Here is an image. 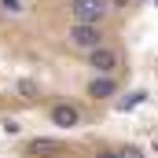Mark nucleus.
Instances as JSON below:
<instances>
[{
	"instance_id": "nucleus-1",
	"label": "nucleus",
	"mask_w": 158,
	"mask_h": 158,
	"mask_svg": "<svg viewBox=\"0 0 158 158\" xmlns=\"http://www.w3.org/2000/svg\"><path fill=\"white\" fill-rule=\"evenodd\" d=\"M70 44L92 52V48H103V33H99L96 22H74V26H70Z\"/></svg>"
},
{
	"instance_id": "nucleus-2",
	"label": "nucleus",
	"mask_w": 158,
	"mask_h": 158,
	"mask_svg": "<svg viewBox=\"0 0 158 158\" xmlns=\"http://www.w3.org/2000/svg\"><path fill=\"white\" fill-rule=\"evenodd\" d=\"M88 66H92L96 74L110 77V74L118 70V52H114V48H92V52H88Z\"/></svg>"
},
{
	"instance_id": "nucleus-3",
	"label": "nucleus",
	"mask_w": 158,
	"mask_h": 158,
	"mask_svg": "<svg viewBox=\"0 0 158 158\" xmlns=\"http://www.w3.org/2000/svg\"><path fill=\"white\" fill-rule=\"evenodd\" d=\"M70 11H74L77 22H99L103 11H107V4L103 0H70Z\"/></svg>"
},
{
	"instance_id": "nucleus-4",
	"label": "nucleus",
	"mask_w": 158,
	"mask_h": 158,
	"mask_svg": "<svg viewBox=\"0 0 158 158\" xmlns=\"http://www.w3.org/2000/svg\"><path fill=\"white\" fill-rule=\"evenodd\" d=\"M52 121H55L59 129H74L81 121V114H77V107H70V103H55V107H52Z\"/></svg>"
},
{
	"instance_id": "nucleus-5",
	"label": "nucleus",
	"mask_w": 158,
	"mask_h": 158,
	"mask_svg": "<svg viewBox=\"0 0 158 158\" xmlns=\"http://www.w3.org/2000/svg\"><path fill=\"white\" fill-rule=\"evenodd\" d=\"M30 155H37V158H52V155H59L63 147H59V140H48V136H37V140H30V147H26Z\"/></svg>"
},
{
	"instance_id": "nucleus-6",
	"label": "nucleus",
	"mask_w": 158,
	"mask_h": 158,
	"mask_svg": "<svg viewBox=\"0 0 158 158\" xmlns=\"http://www.w3.org/2000/svg\"><path fill=\"white\" fill-rule=\"evenodd\" d=\"M88 96H92V99H107V96H114V81H110V77H96L92 85H88Z\"/></svg>"
},
{
	"instance_id": "nucleus-7",
	"label": "nucleus",
	"mask_w": 158,
	"mask_h": 158,
	"mask_svg": "<svg viewBox=\"0 0 158 158\" xmlns=\"http://www.w3.org/2000/svg\"><path fill=\"white\" fill-rule=\"evenodd\" d=\"M15 92H19L22 99H37V85H33V81H19V85H15Z\"/></svg>"
},
{
	"instance_id": "nucleus-8",
	"label": "nucleus",
	"mask_w": 158,
	"mask_h": 158,
	"mask_svg": "<svg viewBox=\"0 0 158 158\" xmlns=\"http://www.w3.org/2000/svg\"><path fill=\"white\" fill-rule=\"evenodd\" d=\"M140 99H143V92H132V96H129V99H121V110H129V107H136V103H140Z\"/></svg>"
},
{
	"instance_id": "nucleus-9",
	"label": "nucleus",
	"mask_w": 158,
	"mask_h": 158,
	"mask_svg": "<svg viewBox=\"0 0 158 158\" xmlns=\"http://www.w3.org/2000/svg\"><path fill=\"white\" fill-rule=\"evenodd\" d=\"M118 155H121V158H143V151H140V147H121Z\"/></svg>"
},
{
	"instance_id": "nucleus-10",
	"label": "nucleus",
	"mask_w": 158,
	"mask_h": 158,
	"mask_svg": "<svg viewBox=\"0 0 158 158\" xmlns=\"http://www.w3.org/2000/svg\"><path fill=\"white\" fill-rule=\"evenodd\" d=\"M96 158H121V155H118V151H99Z\"/></svg>"
}]
</instances>
